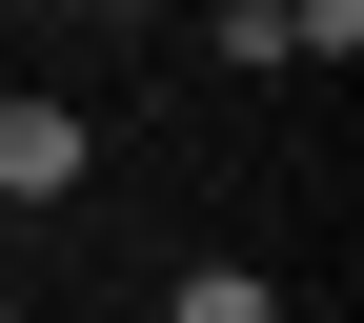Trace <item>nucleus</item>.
<instances>
[{"label":"nucleus","mask_w":364,"mask_h":323,"mask_svg":"<svg viewBox=\"0 0 364 323\" xmlns=\"http://www.w3.org/2000/svg\"><path fill=\"white\" fill-rule=\"evenodd\" d=\"M284 61H364V0H284Z\"/></svg>","instance_id":"3"},{"label":"nucleus","mask_w":364,"mask_h":323,"mask_svg":"<svg viewBox=\"0 0 364 323\" xmlns=\"http://www.w3.org/2000/svg\"><path fill=\"white\" fill-rule=\"evenodd\" d=\"M81 162H102V121H81V102H41V81H0V202H61Z\"/></svg>","instance_id":"1"},{"label":"nucleus","mask_w":364,"mask_h":323,"mask_svg":"<svg viewBox=\"0 0 364 323\" xmlns=\"http://www.w3.org/2000/svg\"><path fill=\"white\" fill-rule=\"evenodd\" d=\"M102 21H162V0H102Z\"/></svg>","instance_id":"4"},{"label":"nucleus","mask_w":364,"mask_h":323,"mask_svg":"<svg viewBox=\"0 0 364 323\" xmlns=\"http://www.w3.org/2000/svg\"><path fill=\"white\" fill-rule=\"evenodd\" d=\"M162 323H284V283H263V263H182V303Z\"/></svg>","instance_id":"2"},{"label":"nucleus","mask_w":364,"mask_h":323,"mask_svg":"<svg viewBox=\"0 0 364 323\" xmlns=\"http://www.w3.org/2000/svg\"><path fill=\"white\" fill-rule=\"evenodd\" d=\"M0 323H21V303H0Z\"/></svg>","instance_id":"5"}]
</instances>
